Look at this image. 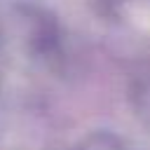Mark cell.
I'll return each instance as SVG.
<instances>
[{
  "label": "cell",
  "instance_id": "6da1fadb",
  "mask_svg": "<svg viewBox=\"0 0 150 150\" xmlns=\"http://www.w3.org/2000/svg\"><path fill=\"white\" fill-rule=\"evenodd\" d=\"M82 150H120V143L110 134H96V136L87 138V143L82 145Z\"/></svg>",
  "mask_w": 150,
  "mask_h": 150
}]
</instances>
